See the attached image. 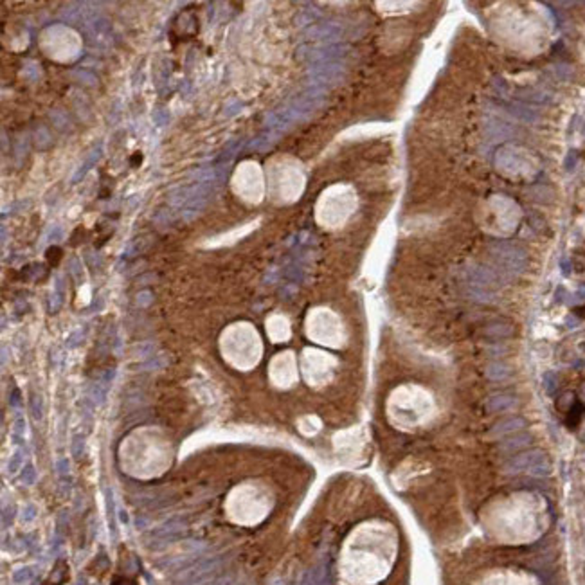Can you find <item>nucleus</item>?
<instances>
[{"label": "nucleus", "instance_id": "1", "mask_svg": "<svg viewBox=\"0 0 585 585\" xmlns=\"http://www.w3.org/2000/svg\"><path fill=\"white\" fill-rule=\"evenodd\" d=\"M348 51L346 45L331 44V45H302L297 51V58L302 62H308L312 65L326 62H337V58L344 56Z\"/></svg>", "mask_w": 585, "mask_h": 585}, {"label": "nucleus", "instance_id": "2", "mask_svg": "<svg viewBox=\"0 0 585 585\" xmlns=\"http://www.w3.org/2000/svg\"><path fill=\"white\" fill-rule=\"evenodd\" d=\"M346 74L342 63L339 62H326V63H315L310 65L308 69V77L315 87H324V85H333L339 83Z\"/></svg>", "mask_w": 585, "mask_h": 585}, {"label": "nucleus", "instance_id": "3", "mask_svg": "<svg viewBox=\"0 0 585 585\" xmlns=\"http://www.w3.org/2000/svg\"><path fill=\"white\" fill-rule=\"evenodd\" d=\"M342 33L344 29L340 24L322 22V24H313V26L306 31V36L312 38V40L324 42V45H331V44H335L337 40H340Z\"/></svg>", "mask_w": 585, "mask_h": 585}, {"label": "nucleus", "instance_id": "4", "mask_svg": "<svg viewBox=\"0 0 585 585\" xmlns=\"http://www.w3.org/2000/svg\"><path fill=\"white\" fill-rule=\"evenodd\" d=\"M85 29L92 45H105V47L110 45V24L105 18L97 16V18L90 20L85 26Z\"/></svg>", "mask_w": 585, "mask_h": 585}, {"label": "nucleus", "instance_id": "5", "mask_svg": "<svg viewBox=\"0 0 585 585\" xmlns=\"http://www.w3.org/2000/svg\"><path fill=\"white\" fill-rule=\"evenodd\" d=\"M320 18V11L315 8H306V9H301V11L297 13V16H295V24L297 26H310L312 27L313 24L317 22V20Z\"/></svg>", "mask_w": 585, "mask_h": 585}, {"label": "nucleus", "instance_id": "6", "mask_svg": "<svg viewBox=\"0 0 585 585\" xmlns=\"http://www.w3.org/2000/svg\"><path fill=\"white\" fill-rule=\"evenodd\" d=\"M99 157H101V148H97V150H94L92 153L89 155V158H87V160H85V162H83V164L79 166V170H77V173L74 175V178H72V180H74V182H77V180H79V178L83 177V175H85L87 171H89L90 168H92V166L96 164L97 160H99Z\"/></svg>", "mask_w": 585, "mask_h": 585}, {"label": "nucleus", "instance_id": "7", "mask_svg": "<svg viewBox=\"0 0 585 585\" xmlns=\"http://www.w3.org/2000/svg\"><path fill=\"white\" fill-rule=\"evenodd\" d=\"M241 148V140H232V143L227 144V148H225L224 151H221L220 155H218L216 158V164L221 166V164H229V160H231L232 157L236 155V151Z\"/></svg>", "mask_w": 585, "mask_h": 585}, {"label": "nucleus", "instance_id": "8", "mask_svg": "<svg viewBox=\"0 0 585 585\" xmlns=\"http://www.w3.org/2000/svg\"><path fill=\"white\" fill-rule=\"evenodd\" d=\"M51 119H52V123H54V125L58 126L59 130H67V128H69V125H70L67 114H65V112H62V110L51 112Z\"/></svg>", "mask_w": 585, "mask_h": 585}, {"label": "nucleus", "instance_id": "9", "mask_svg": "<svg viewBox=\"0 0 585 585\" xmlns=\"http://www.w3.org/2000/svg\"><path fill=\"white\" fill-rule=\"evenodd\" d=\"M59 256H62V250H59L58 247L52 245L51 249L47 250V259H49V263H52V265H56V263H58Z\"/></svg>", "mask_w": 585, "mask_h": 585}, {"label": "nucleus", "instance_id": "10", "mask_svg": "<svg viewBox=\"0 0 585 585\" xmlns=\"http://www.w3.org/2000/svg\"><path fill=\"white\" fill-rule=\"evenodd\" d=\"M74 74H77L79 79H85V83H89V85H94V83H96V77H94L92 74L85 72V70H76Z\"/></svg>", "mask_w": 585, "mask_h": 585}]
</instances>
